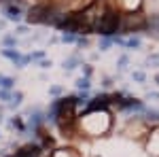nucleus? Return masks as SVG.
I'll return each instance as SVG.
<instances>
[{"label":"nucleus","mask_w":159,"mask_h":157,"mask_svg":"<svg viewBox=\"0 0 159 157\" xmlns=\"http://www.w3.org/2000/svg\"><path fill=\"white\" fill-rule=\"evenodd\" d=\"M121 24V19H119V13L115 11H106L102 17L98 19V24L96 28L100 30V34H104V36H110L112 32H117V28Z\"/></svg>","instance_id":"1"},{"label":"nucleus","mask_w":159,"mask_h":157,"mask_svg":"<svg viewBox=\"0 0 159 157\" xmlns=\"http://www.w3.org/2000/svg\"><path fill=\"white\" fill-rule=\"evenodd\" d=\"M47 13H49V4L32 7L30 13H28V21H30V24H45V21H47Z\"/></svg>","instance_id":"2"},{"label":"nucleus","mask_w":159,"mask_h":157,"mask_svg":"<svg viewBox=\"0 0 159 157\" xmlns=\"http://www.w3.org/2000/svg\"><path fill=\"white\" fill-rule=\"evenodd\" d=\"M147 25V19H144V15H127L125 17V21H123V30H140V28H144Z\"/></svg>","instance_id":"3"},{"label":"nucleus","mask_w":159,"mask_h":157,"mask_svg":"<svg viewBox=\"0 0 159 157\" xmlns=\"http://www.w3.org/2000/svg\"><path fill=\"white\" fill-rule=\"evenodd\" d=\"M40 151H43V149L38 145H25L15 153V157H40Z\"/></svg>","instance_id":"4"},{"label":"nucleus","mask_w":159,"mask_h":157,"mask_svg":"<svg viewBox=\"0 0 159 157\" xmlns=\"http://www.w3.org/2000/svg\"><path fill=\"white\" fill-rule=\"evenodd\" d=\"M2 13H4V17H7L9 21H19V17H21V11H19V7H15V4H7Z\"/></svg>","instance_id":"5"},{"label":"nucleus","mask_w":159,"mask_h":157,"mask_svg":"<svg viewBox=\"0 0 159 157\" xmlns=\"http://www.w3.org/2000/svg\"><path fill=\"white\" fill-rule=\"evenodd\" d=\"M110 102V98L108 96H98V98H93L89 104H87V110H98V109H104L106 104Z\"/></svg>","instance_id":"6"},{"label":"nucleus","mask_w":159,"mask_h":157,"mask_svg":"<svg viewBox=\"0 0 159 157\" xmlns=\"http://www.w3.org/2000/svg\"><path fill=\"white\" fill-rule=\"evenodd\" d=\"M148 151H151L153 155H157V157H159V130L151 132V140H148Z\"/></svg>","instance_id":"7"},{"label":"nucleus","mask_w":159,"mask_h":157,"mask_svg":"<svg viewBox=\"0 0 159 157\" xmlns=\"http://www.w3.org/2000/svg\"><path fill=\"white\" fill-rule=\"evenodd\" d=\"M79 62H81L79 55H72V58L64 60V70H72V68H76V64H79Z\"/></svg>","instance_id":"8"},{"label":"nucleus","mask_w":159,"mask_h":157,"mask_svg":"<svg viewBox=\"0 0 159 157\" xmlns=\"http://www.w3.org/2000/svg\"><path fill=\"white\" fill-rule=\"evenodd\" d=\"M2 55H4V58H9V60H13V62H17L19 51H17V49H4V51H2Z\"/></svg>","instance_id":"9"},{"label":"nucleus","mask_w":159,"mask_h":157,"mask_svg":"<svg viewBox=\"0 0 159 157\" xmlns=\"http://www.w3.org/2000/svg\"><path fill=\"white\" fill-rule=\"evenodd\" d=\"M21 100H24V94H21V91H17V94H15V96L11 98L9 106H11V109H15V106H19V104H21Z\"/></svg>","instance_id":"10"},{"label":"nucleus","mask_w":159,"mask_h":157,"mask_svg":"<svg viewBox=\"0 0 159 157\" xmlns=\"http://www.w3.org/2000/svg\"><path fill=\"white\" fill-rule=\"evenodd\" d=\"M138 4H140V0H123V7H125V9H127L129 13L134 11V9L138 7Z\"/></svg>","instance_id":"11"},{"label":"nucleus","mask_w":159,"mask_h":157,"mask_svg":"<svg viewBox=\"0 0 159 157\" xmlns=\"http://www.w3.org/2000/svg\"><path fill=\"white\" fill-rule=\"evenodd\" d=\"M123 45H125V47H132V49H138L140 47V38H129V40H125V43H123Z\"/></svg>","instance_id":"12"},{"label":"nucleus","mask_w":159,"mask_h":157,"mask_svg":"<svg viewBox=\"0 0 159 157\" xmlns=\"http://www.w3.org/2000/svg\"><path fill=\"white\" fill-rule=\"evenodd\" d=\"M2 43H4V45H7V47H15V45H17V38L13 36V34H7V36H4V40H2Z\"/></svg>","instance_id":"13"},{"label":"nucleus","mask_w":159,"mask_h":157,"mask_svg":"<svg viewBox=\"0 0 159 157\" xmlns=\"http://www.w3.org/2000/svg\"><path fill=\"white\" fill-rule=\"evenodd\" d=\"M13 85H15V79H11V76H4V81H2V89H11Z\"/></svg>","instance_id":"14"},{"label":"nucleus","mask_w":159,"mask_h":157,"mask_svg":"<svg viewBox=\"0 0 159 157\" xmlns=\"http://www.w3.org/2000/svg\"><path fill=\"white\" fill-rule=\"evenodd\" d=\"M148 66H153V68H157V66H159V53L148 55Z\"/></svg>","instance_id":"15"},{"label":"nucleus","mask_w":159,"mask_h":157,"mask_svg":"<svg viewBox=\"0 0 159 157\" xmlns=\"http://www.w3.org/2000/svg\"><path fill=\"white\" fill-rule=\"evenodd\" d=\"M89 85H91V83H89V79H87V76L76 81V87H79V89H89Z\"/></svg>","instance_id":"16"},{"label":"nucleus","mask_w":159,"mask_h":157,"mask_svg":"<svg viewBox=\"0 0 159 157\" xmlns=\"http://www.w3.org/2000/svg\"><path fill=\"white\" fill-rule=\"evenodd\" d=\"M28 62H30V55H19V58H17V62H15V64H17V66H19V68H24L25 64H28Z\"/></svg>","instance_id":"17"},{"label":"nucleus","mask_w":159,"mask_h":157,"mask_svg":"<svg viewBox=\"0 0 159 157\" xmlns=\"http://www.w3.org/2000/svg\"><path fill=\"white\" fill-rule=\"evenodd\" d=\"M40 121H43V117H40L38 113H34V115L30 117V125H32V127H36V125H38V123H40Z\"/></svg>","instance_id":"18"},{"label":"nucleus","mask_w":159,"mask_h":157,"mask_svg":"<svg viewBox=\"0 0 159 157\" xmlns=\"http://www.w3.org/2000/svg\"><path fill=\"white\" fill-rule=\"evenodd\" d=\"M61 91H64V89H61L60 85H53V87H51V89H49V94H51V96H60Z\"/></svg>","instance_id":"19"},{"label":"nucleus","mask_w":159,"mask_h":157,"mask_svg":"<svg viewBox=\"0 0 159 157\" xmlns=\"http://www.w3.org/2000/svg\"><path fill=\"white\" fill-rule=\"evenodd\" d=\"M43 58H45V53H43V51H36V53H30V62H32V60H43Z\"/></svg>","instance_id":"20"},{"label":"nucleus","mask_w":159,"mask_h":157,"mask_svg":"<svg viewBox=\"0 0 159 157\" xmlns=\"http://www.w3.org/2000/svg\"><path fill=\"white\" fill-rule=\"evenodd\" d=\"M108 47H110V40H108V38H104V40L100 43V51H106Z\"/></svg>","instance_id":"21"},{"label":"nucleus","mask_w":159,"mask_h":157,"mask_svg":"<svg viewBox=\"0 0 159 157\" xmlns=\"http://www.w3.org/2000/svg\"><path fill=\"white\" fill-rule=\"evenodd\" d=\"M61 40H64V43H74L76 38H74V34H64V36H61Z\"/></svg>","instance_id":"22"},{"label":"nucleus","mask_w":159,"mask_h":157,"mask_svg":"<svg viewBox=\"0 0 159 157\" xmlns=\"http://www.w3.org/2000/svg\"><path fill=\"white\" fill-rule=\"evenodd\" d=\"M125 68H127V58L123 55L121 60H119V70H125Z\"/></svg>","instance_id":"23"},{"label":"nucleus","mask_w":159,"mask_h":157,"mask_svg":"<svg viewBox=\"0 0 159 157\" xmlns=\"http://www.w3.org/2000/svg\"><path fill=\"white\" fill-rule=\"evenodd\" d=\"M148 119L157 121V119H159V110H148Z\"/></svg>","instance_id":"24"},{"label":"nucleus","mask_w":159,"mask_h":157,"mask_svg":"<svg viewBox=\"0 0 159 157\" xmlns=\"http://www.w3.org/2000/svg\"><path fill=\"white\" fill-rule=\"evenodd\" d=\"M9 98H11V94L7 89H0V100H9Z\"/></svg>","instance_id":"25"},{"label":"nucleus","mask_w":159,"mask_h":157,"mask_svg":"<svg viewBox=\"0 0 159 157\" xmlns=\"http://www.w3.org/2000/svg\"><path fill=\"white\" fill-rule=\"evenodd\" d=\"M134 79L138 83H142V81H144V72H134Z\"/></svg>","instance_id":"26"},{"label":"nucleus","mask_w":159,"mask_h":157,"mask_svg":"<svg viewBox=\"0 0 159 157\" xmlns=\"http://www.w3.org/2000/svg\"><path fill=\"white\" fill-rule=\"evenodd\" d=\"M51 66V60H40V68H49Z\"/></svg>","instance_id":"27"},{"label":"nucleus","mask_w":159,"mask_h":157,"mask_svg":"<svg viewBox=\"0 0 159 157\" xmlns=\"http://www.w3.org/2000/svg\"><path fill=\"white\" fill-rule=\"evenodd\" d=\"M17 32H19V34H28V28H25V25H19Z\"/></svg>","instance_id":"28"},{"label":"nucleus","mask_w":159,"mask_h":157,"mask_svg":"<svg viewBox=\"0 0 159 157\" xmlns=\"http://www.w3.org/2000/svg\"><path fill=\"white\" fill-rule=\"evenodd\" d=\"M148 98H151V100H159V94H151Z\"/></svg>","instance_id":"29"},{"label":"nucleus","mask_w":159,"mask_h":157,"mask_svg":"<svg viewBox=\"0 0 159 157\" xmlns=\"http://www.w3.org/2000/svg\"><path fill=\"white\" fill-rule=\"evenodd\" d=\"M2 81H4V76H2V74H0V87H2Z\"/></svg>","instance_id":"30"},{"label":"nucleus","mask_w":159,"mask_h":157,"mask_svg":"<svg viewBox=\"0 0 159 157\" xmlns=\"http://www.w3.org/2000/svg\"><path fill=\"white\" fill-rule=\"evenodd\" d=\"M155 81H157V83H159V74H157V76H155Z\"/></svg>","instance_id":"31"}]
</instances>
